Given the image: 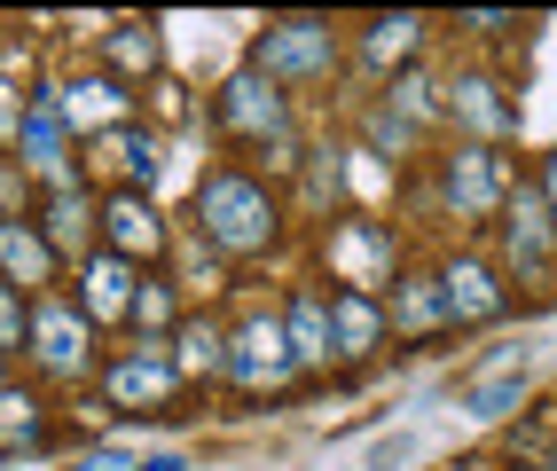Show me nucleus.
Listing matches in <instances>:
<instances>
[{
  "instance_id": "nucleus-1",
  "label": "nucleus",
  "mask_w": 557,
  "mask_h": 471,
  "mask_svg": "<svg viewBox=\"0 0 557 471\" xmlns=\"http://www.w3.org/2000/svg\"><path fill=\"white\" fill-rule=\"evenodd\" d=\"M275 228H283V204H275V189H268L259 173L212 165V173L197 181V197H189V236L212 251V260H259V251L275 244Z\"/></svg>"
},
{
  "instance_id": "nucleus-2",
  "label": "nucleus",
  "mask_w": 557,
  "mask_h": 471,
  "mask_svg": "<svg viewBox=\"0 0 557 471\" xmlns=\"http://www.w3.org/2000/svg\"><path fill=\"white\" fill-rule=\"evenodd\" d=\"M338 24L330 16H268L259 24V40H251V71L268 87H314L338 71Z\"/></svg>"
},
{
  "instance_id": "nucleus-3",
  "label": "nucleus",
  "mask_w": 557,
  "mask_h": 471,
  "mask_svg": "<svg viewBox=\"0 0 557 471\" xmlns=\"http://www.w3.org/2000/svg\"><path fill=\"white\" fill-rule=\"evenodd\" d=\"M212 126L244 141V150H268L275 165H290V95L268 87L259 71H236V79H220L212 95Z\"/></svg>"
},
{
  "instance_id": "nucleus-4",
  "label": "nucleus",
  "mask_w": 557,
  "mask_h": 471,
  "mask_svg": "<svg viewBox=\"0 0 557 471\" xmlns=\"http://www.w3.org/2000/svg\"><path fill=\"white\" fill-rule=\"evenodd\" d=\"M322 260H330V283H338V292L385 299V283H393V228L369 221V212H346V221H330Z\"/></svg>"
},
{
  "instance_id": "nucleus-5",
  "label": "nucleus",
  "mask_w": 557,
  "mask_h": 471,
  "mask_svg": "<svg viewBox=\"0 0 557 471\" xmlns=\"http://www.w3.org/2000/svg\"><path fill=\"white\" fill-rule=\"evenodd\" d=\"M24 354L40 361L48 377H87L95 370V331L71 299H32V331H24Z\"/></svg>"
},
{
  "instance_id": "nucleus-6",
  "label": "nucleus",
  "mask_w": 557,
  "mask_h": 471,
  "mask_svg": "<svg viewBox=\"0 0 557 471\" xmlns=\"http://www.w3.org/2000/svg\"><path fill=\"white\" fill-rule=\"evenodd\" d=\"M165 244H173V228H165V212H158L150 197L110 189V197L95 204V251H119L126 268H141V260H158Z\"/></svg>"
},
{
  "instance_id": "nucleus-7",
  "label": "nucleus",
  "mask_w": 557,
  "mask_h": 471,
  "mask_svg": "<svg viewBox=\"0 0 557 471\" xmlns=\"http://www.w3.org/2000/svg\"><path fill=\"white\" fill-rule=\"evenodd\" d=\"M173 393H181L173 346H150V338L126 346V354L102 370V401H110V409H141V417H158V409L173 401Z\"/></svg>"
},
{
  "instance_id": "nucleus-8",
  "label": "nucleus",
  "mask_w": 557,
  "mask_h": 471,
  "mask_svg": "<svg viewBox=\"0 0 557 471\" xmlns=\"http://www.w3.org/2000/svg\"><path fill=\"white\" fill-rule=\"evenodd\" d=\"M440 197H448L463 221H487V212H503V197H510V158L487 150V141L440 158Z\"/></svg>"
},
{
  "instance_id": "nucleus-9",
  "label": "nucleus",
  "mask_w": 557,
  "mask_h": 471,
  "mask_svg": "<svg viewBox=\"0 0 557 471\" xmlns=\"http://www.w3.org/2000/svg\"><path fill=\"white\" fill-rule=\"evenodd\" d=\"M299 361H290V338H283V322L275 314H251L244 331H228V354H220V377L244 385V393H268L283 385Z\"/></svg>"
},
{
  "instance_id": "nucleus-10",
  "label": "nucleus",
  "mask_w": 557,
  "mask_h": 471,
  "mask_svg": "<svg viewBox=\"0 0 557 471\" xmlns=\"http://www.w3.org/2000/svg\"><path fill=\"white\" fill-rule=\"evenodd\" d=\"M158 158H165V141H158V126H141V119H126V126H102V134H87V173H102V181H119V189H150L158 181Z\"/></svg>"
},
{
  "instance_id": "nucleus-11",
  "label": "nucleus",
  "mask_w": 557,
  "mask_h": 471,
  "mask_svg": "<svg viewBox=\"0 0 557 471\" xmlns=\"http://www.w3.org/2000/svg\"><path fill=\"white\" fill-rule=\"evenodd\" d=\"M503 260H510V275H549V260H557V221L534 197V181H510V197H503Z\"/></svg>"
},
{
  "instance_id": "nucleus-12",
  "label": "nucleus",
  "mask_w": 557,
  "mask_h": 471,
  "mask_svg": "<svg viewBox=\"0 0 557 471\" xmlns=\"http://www.w3.org/2000/svg\"><path fill=\"white\" fill-rule=\"evenodd\" d=\"M16 158H24V173H40L48 189H55V181H79L71 141H63V119H55V95H40V102L16 111Z\"/></svg>"
},
{
  "instance_id": "nucleus-13",
  "label": "nucleus",
  "mask_w": 557,
  "mask_h": 471,
  "mask_svg": "<svg viewBox=\"0 0 557 471\" xmlns=\"http://www.w3.org/2000/svg\"><path fill=\"white\" fill-rule=\"evenodd\" d=\"M40 244L55 251V260L95 251V197L79 189V181H55V189L40 197Z\"/></svg>"
},
{
  "instance_id": "nucleus-14",
  "label": "nucleus",
  "mask_w": 557,
  "mask_h": 471,
  "mask_svg": "<svg viewBox=\"0 0 557 471\" xmlns=\"http://www.w3.org/2000/svg\"><path fill=\"white\" fill-rule=\"evenodd\" d=\"M134 283H141V268H126L119 251H87V268H79V307L87 322H126V307H134Z\"/></svg>"
},
{
  "instance_id": "nucleus-15",
  "label": "nucleus",
  "mask_w": 557,
  "mask_h": 471,
  "mask_svg": "<svg viewBox=\"0 0 557 471\" xmlns=\"http://www.w3.org/2000/svg\"><path fill=\"white\" fill-rule=\"evenodd\" d=\"M322 307H330V354H338V361H369V354L393 338L385 331V307L361 299V292H330Z\"/></svg>"
},
{
  "instance_id": "nucleus-16",
  "label": "nucleus",
  "mask_w": 557,
  "mask_h": 471,
  "mask_svg": "<svg viewBox=\"0 0 557 471\" xmlns=\"http://www.w3.org/2000/svg\"><path fill=\"white\" fill-rule=\"evenodd\" d=\"M393 338H424V331H456L448 299H440V275H393V307H385Z\"/></svg>"
},
{
  "instance_id": "nucleus-17",
  "label": "nucleus",
  "mask_w": 557,
  "mask_h": 471,
  "mask_svg": "<svg viewBox=\"0 0 557 471\" xmlns=\"http://www.w3.org/2000/svg\"><path fill=\"white\" fill-rule=\"evenodd\" d=\"M440 299H448V322H495L510 307V292L495 283L487 260H456L448 275H440Z\"/></svg>"
},
{
  "instance_id": "nucleus-18",
  "label": "nucleus",
  "mask_w": 557,
  "mask_h": 471,
  "mask_svg": "<svg viewBox=\"0 0 557 471\" xmlns=\"http://www.w3.org/2000/svg\"><path fill=\"white\" fill-rule=\"evenodd\" d=\"M440 111H448L456 126H471V134H487V150H495V134H510V126H518V111L503 102V87L487 79V71H471V79H456Z\"/></svg>"
},
{
  "instance_id": "nucleus-19",
  "label": "nucleus",
  "mask_w": 557,
  "mask_h": 471,
  "mask_svg": "<svg viewBox=\"0 0 557 471\" xmlns=\"http://www.w3.org/2000/svg\"><path fill=\"white\" fill-rule=\"evenodd\" d=\"M0 283H9V292H40V283H55V251L40 244V228L32 221H0Z\"/></svg>"
},
{
  "instance_id": "nucleus-20",
  "label": "nucleus",
  "mask_w": 557,
  "mask_h": 471,
  "mask_svg": "<svg viewBox=\"0 0 557 471\" xmlns=\"http://www.w3.org/2000/svg\"><path fill=\"white\" fill-rule=\"evenodd\" d=\"M275 322H283L290 361H299V370H322V361H330V307H322V292H299Z\"/></svg>"
},
{
  "instance_id": "nucleus-21",
  "label": "nucleus",
  "mask_w": 557,
  "mask_h": 471,
  "mask_svg": "<svg viewBox=\"0 0 557 471\" xmlns=\"http://www.w3.org/2000/svg\"><path fill=\"white\" fill-rule=\"evenodd\" d=\"M417 48H424V16H369L361 24V63L377 71V79H385L393 63H408Z\"/></svg>"
},
{
  "instance_id": "nucleus-22",
  "label": "nucleus",
  "mask_w": 557,
  "mask_h": 471,
  "mask_svg": "<svg viewBox=\"0 0 557 471\" xmlns=\"http://www.w3.org/2000/svg\"><path fill=\"white\" fill-rule=\"evenodd\" d=\"M102 71H110V79H150V71H158V24H119V32H110V40H102Z\"/></svg>"
},
{
  "instance_id": "nucleus-23",
  "label": "nucleus",
  "mask_w": 557,
  "mask_h": 471,
  "mask_svg": "<svg viewBox=\"0 0 557 471\" xmlns=\"http://www.w3.org/2000/svg\"><path fill=\"white\" fill-rule=\"evenodd\" d=\"M173 370L181 377H220V354H228V331L220 322H173Z\"/></svg>"
},
{
  "instance_id": "nucleus-24",
  "label": "nucleus",
  "mask_w": 557,
  "mask_h": 471,
  "mask_svg": "<svg viewBox=\"0 0 557 471\" xmlns=\"http://www.w3.org/2000/svg\"><path fill=\"white\" fill-rule=\"evenodd\" d=\"M518 401H527V361H503L495 377L463 385V409H471V417H510Z\"/></svg>"
},
{
  "instance_id": "nucleus-25",
  "label": "nucleus",
  "mask_w": 557,
  "mask_h": 471,
  "mask_svg": "<svg viewBox=\"0 0 557 471\" xmlns=\"http://www.w3.org/2000/svg\"><path fill=\"white\" fill-rule=\"evenodd\" d=\"M126 331H141L150 346H165V331H173V283H165V275H141V283H134Z\"/></svg>"
},
{
  "instance_id": "nucleus-26",
  "label": "nucleus",
  "mask_w": 557,
  "mask_h": 471,
  "mask_svg": "<svg viewBox=\"0 0 557 471\" xmlns=\"http://www.w3.org/2000/svg\"><path fill=\"white\" fill-rule=\"evenodd\" d=\"M40 432H48L40 393H9V385H0V456H9V448H32Z\"/></svg>"
},
{
  "instance_id": "nucleus-27",
  "label": "nucleus",
  "mask_w": 557,
  "mask_h": 471,
  "mask_svg": "<svg viewBox=\"0 0 557 471\" xmlns=\"http://www.w3.org/2000/svg\"><path fill=\"white\" fill-rule=\"evenodd\" d=\"M385 111H393L408 134H417V126H432V119H440V95H432V79H424V71H400V79H393V95H385Z\"/></svg>"
},
{
  "instance_id": "nucleus-28",
  "label": "nucleus",
  "mask_w": 557,
  "mask_h": 471,
  "mask_svg": "<svg viewBox=\"0 0 557 471\" xmlns=\"http://www.w3.org/2000/svg\"><path fill=\"white\" fill-rule=\"evenodd\" d=\"M24 331H32V299H24V292H9V283H0V361H9V354L24 346Z\"/></svg>"
},
{
  "instance_id": "nucleus-29",
  "label": "nucleus",
  "mask_w": 557,
  "mask_h": 471,
  "mask_svg": "<svg viewBox=\"0 0 557 471\" xmlns=\"http://www.w3.org/2000/svg\"><path fill=\"white\" fill-rule=\"evenodd\" d=\"M408 456H417V441H408V432H393V441L369 448V471H393V463H408Z\"/></svg>"
},
{
  "instance_id": "nucleus-30",
  "label": "nucleus",
  "mask_w": 557,
  "mask_h": 471,
  "mask_svg": "<svg viewBox=\"0 0 557 471\" xmlns=\"http://www.w3.org/2000/svg\"><path fill=\"white\" fill-rule=\"evenodd\" d=\"M534 197H542V204H549V221H557V150H549V158H542V181H534Z\"/></svg>"
},
{
  "instance_id": "nucleus-31",
  "label": "nucleus",
  "mask_w": 557,
  "mask_h": 471,
  "mask_svg": "<svg viewBox=\"0 0 557 471\" xmlns=\"http://www.w3.org/2000/svg\"><path fill=\"white\" fill-rule=\"evenodd\" d=\"M134 471H189V456H141Z\"/></svg>"
},
{
  "instance_id": "nucleus-32",
  "label": "nucleus",
  "mask_w": 557,
  "mask_h": 471,
  "mask_svg": "<svg viewBox=\"0 0 557 471\" xmlns=\"http://www.w3.org/2000/svg\"><path fill=\"white\" fill-rule=\"evenodd\" d=\"M456 471H487V463H456Z\"/></svg>"
}]
</instances>
